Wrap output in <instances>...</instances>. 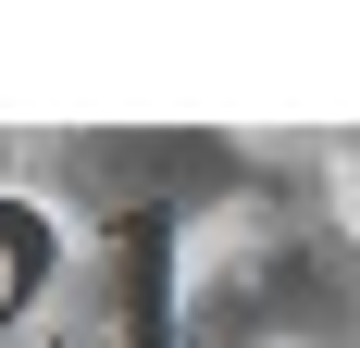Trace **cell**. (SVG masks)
I'll use <instances>...</instances> for the list:
<instances>
[{
    "instance_id": "cell-1",
    "label": "cell",
    "mask_w": 360,
    "mask_h": 348,
    "mask_svg": "<svg viewBox=\"0 0 360 348\" xmlns=\"http://www.w3.org/2000/svg\"><path fill=\"white\" fill-rule=\"evenodd\" d=\"M335 211H348V224H360V137L335 149Z\"/></svg>"
}]
</instances>
